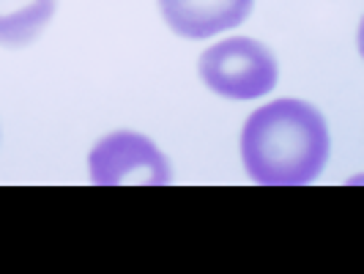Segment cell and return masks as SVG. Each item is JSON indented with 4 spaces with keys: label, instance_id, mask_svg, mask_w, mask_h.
<instances>
[{
    "label": "cell",
    "instance_id": "1",
    "mask_svg": "<svg viewBox=\"0 0 364 274\" xmlns=\"http://www.w3.org/2000/svg\"><path fill=\"white\" fill-rule=\"evenodd\" d=\"M241 159L250 179L266 186L315 181L328 159L326 121L312 105L299 99L263 105L244 124Z\"/></svg>",
    "mask_w": 364,
    "mask_h": 274
},
{
    "label": "cell",
    "instance_id": "2",
    "mask_svg": "<svg viewBox=\"0 0 364 274\" xmlns=\"http://www.w3.org/2000/svg\"><path fill=\"white\" fill-rule=\"evenodd\" d=\"M200 80L225 99L250 102L277 85V58L255 38L236 36L211 44L200 55Z\"/></svg>",
    "mask_w": 364,
    "mask_h": 274
},
{
    "label": "cell",
    "instance_id": "3",
    "mask_svg": "<svg viewBox=\"0 0 364 274\" xmlns=\"http://www.w3.org/2000/svg\"><path fill=\"white\" fill-rule=\"evenodd\" d=\"M88 170L96 186H164L170 181L167 157L140 132H112L102 137L88 157Z\"/></svg>",
    "mask_w": 364,
    "mask_h": 274
},
{
    "label": "cell",
    "instance_id": "4",
    "mask_svg": "<svg viewBox=\"0 0 364 274\" xmlns=\"http://www.w3.org/2000/svg\"><path fill=\"white\" fill-rule=\"evenodd\" d=\"M255 0H159L164 22L181 38H211L241 25Z\"/></svg>",
    "mask_w": 364,
    "mask_h": 274
},
{
    "label": "cell",
    "instance_id": "5",
    "mask_svg": "<svg viewBox=\"0 0 364 274\" xmlns=\"http://www.w3.org/2000/svg\"><path fill=\"white\" fill-rule=\"evenodd\" d=\"M58 0H0V44L22 47L47 28Z\"/></svg>",
    "mask_w": 364,
    "mask_h": 274
}]
</instances>
